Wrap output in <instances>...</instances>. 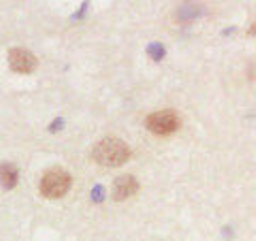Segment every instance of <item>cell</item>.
Listing matches in <instances>:
<instances>
[{
	"label": "cell",
	"mask_w": 256,
	"mask_h": 241,
	"mask_svg": "<svg viewBox=\"0 0 256 241\" xmlns=\"http://www.w3.org/2000/svg\"><path fill=\"white\" fill-rule=\"evenodd\" d=\"M92 158L102 166H120L130 158V148L120 139H100L92 150Z\"/></svg>",
	"instance_id": "1"
},
{
	"label": "cell",
	"mask_w": 256,
	"mask_h": 241,
	"mask_svg": "<svg viewBox=\"0 0 256 241\" xmlns=\"http://www.w3.org/2000/svg\"><path fill=\"white\" fill-rule=\"evenodd\" d=\"M41 194L47 198H60L70 190V175L64 168H52L41 180Z\"/></svg>",
	"instance_id": "2"
},
{
	"label": "cell",
	"mask_w": 256,
	"mask_h": 241,
	"mask_svg": "<svg viewBox=\"0 0 256 241\" xmlns=\"http://www.w3.org/2000/svg\"><path fill=\"white\" fill-rule=\"evenodd\" d=\"M146 126H148L154 134H160V136L173 134V132L180 128V118L175 116V111H169V109L156 111V114H152V116L146 120Z\"/></svg>",
	"instance_id": "3"
},
{
	"label": "cell",
	"mask_w": 256,
	"mask_h": 241,
	"mask_svg": "<svg viewBox=\"0 0 256 241\" xmlns=\"http://www.w3.org/2000/svg\"><path fill=\"white\" fill-rule=\"evenodd\" d=\"M9 64L15 73L20 75H30L32 70L36 68V58L34 54H30L28 50H11L9 52Z\"/></svg>",
	"instance_id": "4"
},
{
	"label": "cell",
	"mask_w": 256,
	"mask_h": 241,
	"mask_svg": "<svg viewBox=\"0 0 256 241\" xmlns=\"http://www.w3.org/2000/svg\"><path fill=\"white\" fill-rule=\"evenodd\" d=\"M137 190H139V182L134 180L132 175H122V178H118L114 184V198L124 200L128 196H132Z\"/></svg>",
	"instance_id": "5"
},
{
	"label": "cell",
	"mask_w": 256,
	"mask_h": 241,
	"mask_svg": "<svg viewBox=\"0 0 256 241\" xmlns=\"http://www.w3.org/2000/svg\"><path fill=\"white\" fill-rule=\"evenodd\" d=\"M18 178H20V173H18V166H15V164H2V166H0V184H2L6 190L15 188Z\"/></svg>",
	"instance_id": "6"
},
{
	"label": "cell",
	"mask_w": 256,
	"mask_h": 241,
	"mask_svg": "<svg viewBox=\"0 0 256 241\" xmlns=\"http://www.w3.org/2000/svg\"><path fill=\"white\" fill-rule=\"evenodd\" d=\"M248 34H250V36H256V22L250 26V30H248Z\"/></svg>",
	"instance_id": "7"
}]
</instances>
